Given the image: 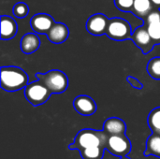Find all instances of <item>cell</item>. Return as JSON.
<instances>
[{"instance_id":"ffe728a7","label":"cell","mask_w":160,"mask_h":159,"mask_svg":"<svg viewBox=\"0 0 160 159\" xmlns=\"http://www.w3.org/2000/svg\"><path fill=\"white\" fill-rule=\"evenodd\" d=\"M149 35L151 36L155 44H160V21L151 23H145Z\"/></svg>"},{"instance_id":"4fadbf2b","label":"cell","mask_w":160,"mask_h":159,"mask_svg":"<svg viewBox=\"0 0 160 159\" xmlns=\"http://www.w3.org/2000/svg\"><path fill=\"white\" fill-rule=\"evenodd\" d=\"M40 47V39L37 34L27 33L25 34L20 42L21 51L25 54H31L35 52Z\"/></svg>"},{"instance_id":"5b68a950","label":"cell","mask_w":160,"mask_h":159,"mask_svg":"<svg viewBox=\"0 0 160 159\" xmlns=\"http://www.w3.org/2000/svg\"><path fill=\"white\" fill-rule=\"evenodd\" d=\"M106 35L112 40L123 41L130 39L132 35V29L130 23L121 18H112L109 20Z\"/></svg>"},{"instance_id":"6da1fadb","label":"cell","mask_w":160,"mask_h":159,"mask_svg":"<svg viewBox=\"0 0 160 159\" xmlns=\"http://www.w3.org/2000/svg\"><path fill=\"white\" fill-rule=\"evenodd\" d=\"M0 81L1 88L7 92H16L29 83L27 74L18 67H2Z\"/></svg>"},{"instance_id":"44dd1931","label":"cell","mask_w":160,"mask_h":159,"mask_svg":"<svg viewBox=\"0 0 160 159\" xmlns=\"http://www.w3.org/2000/svg\"><path fill=\"white\" fill-rule=\"evenodd\" d=\"M29 7L24 2H18L12 7V13L17 18H25L28 15Z\"/></svg>"},{"instance_id":"9c48e42d","label":"cell","mask_w":160,"mask_h":159,"mask_svg":"<svg viewBox=\"0 0 160 159\" xmlns=\"http://www.w3.org/2000/svg\"><path fill=\"white\" fill-rule=\"evenodd\" d=\"M55 23L53 18L46 13H38L31 18L30 25L37 34H47Z\"/></svg>"},{"instance_id":"ba28073f","label":"cell","mask_w":160,"mask_h":159,"mask_svg":"<svg viewBox=\"0 0 160 159\" xmlns=\"http://www.w3.org/2000/svg\"><path fill=\"white\" fill-rule=\"evenodd\" d=\"M108 17L102 13H96L90 16L86 22V30L94 36H101L106 34L109 24Z\"/></svg>"},{"instance_id":"277c9868","label":"cell","mask_w":160,"mask_h":159,"mask_svg":"<svg viewBox=\"0 0 160 159\" xmlns=\"http://www.w3.org/2000/svg\"><path fill=\"white\" fill-rule=\"evenodd\" d=\"M52 94V93L48 89V87L38 79L36 82L28 83L24 88V96L27 101L35 107L45 103Z\"/></svg>"},{"instance_id":"d6986e66","label":"cell","mask_w":160,"mask_h":159,"mask_svg":"<svg viewBox=\"0 0 160 159\" xmlns=\"http://www.w3.org/2000/svg\"><path fill=\"white\" fill-rule=\"evenodd\" d=\"M147 72L151 78L155 80H160V57L152 58L146 67Z\"/></svg>"},{"instance_id":"52a82bcc","label":"cell","mask_w":160,"mask_h":159,"mask_svg":"<svg viewBox=\"0 0 160 159\" xmlns=\"http://www.w3.org/2000/svg\"><path fill=\"white\" fill-rule=\"evenodd\" d=\"M130 39H132V41L135 43V45L138 48H140L144 54L149 53L154 49V47L156 45L152 39L151 36L148 33L147 26L145 23L142 26L137 27L132 32Z\"/></svg>"},{"instance_id":"7402d4cb","label":"cell","mask_w":160,"mask_h":159,"mask_svg":"<svg viewBox=\"0 0 160 159\" xmlns=\"http://www.w3.org/2000/svg\"><path fill=\"white\" fill-rule=\"evenodd\" d=\"M134 0H114L115 7L125 12H132Z\"/></svg>"},{"instance_id":"ac0fdd59","label":"cell","mask_w":160,"mask_h":159,"mask_svg":"<svg viewBox=\"0 0 160 159\" xmlns=\"http://www.w3.org/2000/svg\"><path fill=\"white\" fill-rule=\"evenodd\" d=\"M104 150L103 147H88L80 150V153L83 159H102Z\"/></svg>"},{"instance_id":"8fae6325","label":"cell","mask_w":160,"mask_h":159,"mask_svg":"<svg viewBox=\"0 0 160 159\" xmlns=\"http://www.w3.org/2000/svg\"><path fill=\"white\" fill-rule=\"evenodd\" d=\"M46 35L51 42L60 44L68 39L69 36V29L63 22H55Z\"/></svg>"},{"instance_id":"9a60e30c","label":"cell","mask_w":160,"mask_h":159,"mask_svg":"<svg viewBox=\"0 0 160 159\" xmlns=\"http://www.w3.org/2000/svg\"><path fill=\"white\" fill-rule=\"evenodd\" d=\"M153 9L154 5L151 0H134L132 13L138 18L145 20Z\"/></svg>"},{"instance_id":"5bb4252c","label":"cell","mask_w":160,"mask_h":159,"mask_svg":"<svg viewBox=\"0 0 160 159\" xmlns=\"http://www.w3.org/2000/svg\"><path fill=\"white\" fill-rule=\"evenodd\" d=\"M103 130L108 135H122L126 133V123L117 117H111L104 122Z\"/></svg>"},{"instance_id":"7c38bea8","label":"cell","mask_w":160,"mask_h":159,"mask_svg":"<svg viewBox=\"0 0 160 159\" xmlns=\"http://www.w3.org/2000/svg\"><path fill=\"white\" fill-rule=\"evenodd\" d=\"M1 38L3 40H9L13 38L18 31L16 21L8 15L1 16Z\"/></svg>"},{"instance_id":"603a6c76","label":"cell","mask_w":160,"mask_h":159,"mask_svg":"<svg viewBox=\"0 0 160 159\" xmlns=\"http://www.w3.org/2000/svg\"><path fill=\"white\" fill-rule=\"evenodd\" d=\"M160 21V9L159 8H154L150 14L146 17V19L144 20L145 23H151V22H159Z\"/></svg>"},{"instance_id":"30bf717a","label":"cell","mask_w":160,"mask_h":159,"mask_svg":"<svg viewBox=\"0 0 160 159\" xmlns=\"http://www.w3.org/2000/svg\"><path fill=\"white\" fill-rule=\"evenodd\" d=\"M73 107L75 111L83 116L93 115L97 111V104L95 100L85 95H81L73 100Z\"/></svg>"},{"instance_id":"d4e9b609","label":"cell","mask_w":160,"mask_h":159,"mask_svg":"<svg viewBox=\"0 0 160 159\" xmlns=\"http://www.w3.org/2000/svg\"><path fill=\"white\" fill-rule=\"evenodd\" d=\"M151 2L157 8H160V0H151Z\"/></svg>"},{"instance_id":"484cf974","label":"cell","mask_w":160,"mask_h":159,"mask_svg":"<svg viewBox=\"0 0 160 159\" xmlns=\"http://www.w3.org/2000/svg\"><path fill=\"white\" fill-rule=\"evenodd\" d=\"M120 159H129L128 157H121Z\"/></svg>"},{"instance_id":"2e32d148","label":"cell","mask_w":160,"mask_h":159,"mask_svg":"<svg viewBox=\"0 0 160 159\" xmlns=\"http://www.w3.org/2000/svg\"><path fill=\"white\" fill-rule=\"evenodd\" d=\"M145 157L155 156L160 157V135L153 133L146 142V150L144 152Z\"/></svg>"},{"instance_id":"8992f818","label":"cell","mask_w":160,"mask_h":159,"mask_svg":"<svg viewBox=\"0 0 160 159\" xmlns=\"http://www.w3.org/2000/svg\"><path fill=\"white\" fill-rule=\"evenodd\" d=\"M105 149L113 156L124 157L130 153L131 142L125 134L109 135L105 144Z\"/></svg>"},{"instance_id":"cb8c5ba5","label":"cell","mask_w":160,"mask_h":159,"mask_svg":"<svg viewBox=\"0 0 160 159\" xmlns=\"http://www.w3.org/2000/svg\"><path fill=\"white\" fill-rule=\"evenodd\" d=\"M127 81L130 83V85L132 86V87H134L135 89H139V90H141V89H142L143 88V85H142V83L137 79V78H135V77H132V76H128V78H127Z\"/></svg>"},{"instance_id":"7a4b0ae2","label":"cell","mask_w":160,"mask_h":159,"mask_svg":"<svg viewBox=\"0 0 160 159\" xmlns=\"http://www.w3.org/2000/svg\"><path fill=\"white\" fill-rule=\"evenodd\" d=\"M109 135L104 131L94 129H82L75 137L74 142L69 145V149L82 150L88 147H103L107 142Z\"/></svg>"},{"instance_id":"3957f363","label":"cell","mask_w":160,"mask_h":159,"mask_svg":"<svg viewBox=\"0 0 160 159\" xmlns=\"http://www.w3.org/2000/svg\"><path fill=\"white\" fill-rule=\"evenodd\" d=\"M36 77L40 80L52 94L64 93L68 87V76L58 69H52L44 74L37 73Z\"/></svg>"},{"instance_id":"e0dca14e","label":"cell","mask_w":160,"mask_h":159,"mask_svg":"<svg viewBox=\"0 0 160 159\" xmlns=\"http://www.w3.org/2000/svg\"><path fill=\"white\" fill-rule=\"evenodd\" d=\"M147 124L153 133L160 135V107L151 111L147 118Z\"/></svg>"}]
</instances>
